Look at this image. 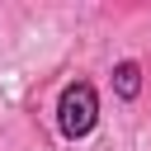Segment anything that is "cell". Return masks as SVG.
Returning <instances> with one entry per match:
<instances>
[{
	"mask_svg": "<svg viewBox=\"0 0 151 151\" xmlns=\"http://www.w3.org/2000/svg\"><path fill=\"white\" fill-rule=\"evenodd\" d=\"M99 127V85L90 76H71L57 94V132L61 142H85Z\"/></svg>",
	"mask_w": 151,
	"mask_h": 151,
	"instance_id": "6da1fadb",
	"label": "cell"
},
{
	"mask_svg": "<svg viewBox=\"0 0 151 151\" xmlns=\"http://www.w3.org/2000/svg\"><path fill=\"white\" fill-rule=\"evenodd\" d=\"M137 90H142V61L127 57V61L113 66V94L118 99H137Z\"/></svg>",
	"mask_w": 151,
	"mask_h": 151,
	"instance_id": "7a4b0ae2",
	"label": "cell"
}]
</instances>
